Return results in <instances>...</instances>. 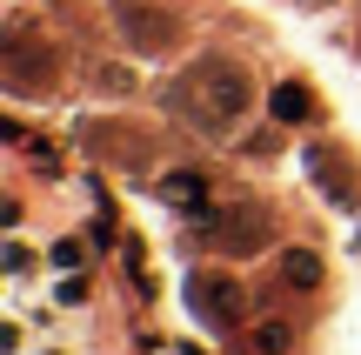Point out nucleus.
Returning <instances> with one entry per match:
<instances>
[{
  "label": "nucleus",
  "instance_id": "20e7f679",
  "mask_svg": "<svg viewBox=\"0 0 361 355\" xmlns=\"http://www.w3.org/2000/svg\"><path fill=\"white\" fill-rule=\"evenodd\" d=\"M194 308H201V315L207 322H214V329H228V322H234V282H194Z\"/></svg>",
  "mask_w": 361,
  "mask_h": 355
},
{
  "label": "nucleus",
  "instance_id": "423d86ee",
  "mask_svg": "<svg viewBox=\"0 0 361 355\" xmlns=\"http://www.w3.org/2000/svg\"><path fill=\"white\" fill-rule=\"evenodd\" d=\"M281 275L295 282V289H314V282H322V262H314L308 248H288V255H281Z\"/></svg>",
  "mask_w": 361,
  "mask_h": 355
},
{
  "label": "nucleus",
  "instance_id": "39448f33",
  "mask_svg": "<svg viewBox=\"0 0 361 355\" xmlns=\"http://www.w3.org/2000/svg\"><path fill=\"white\" fill-rule=\"evenodd\" d=\"M161 201H174V208H201L207 188H201V174H168V181H161Z\"/></svg>",
  "mask_w": 361,
  "mask_h": 355
},
{
  "label": "nucleus",
  "instance_id": "6e6552de",
  "mask_svg": "<svg viewBox=\"0 0 361 355\" xmlns=\"http://www.w3.org/2000/svg\"><path fill=\"white\" fill-rule=\"evenodd\" d=\"M274 114H281V121H301V114H308V94H301V88H274Z\"/></svg>",
  "mask_w": 361,
  "mask_h": 355
},
{
  "label": "nucleus",
  "instance_id": "f257e3e1",
  "mask_svg": "<svg viewBox=\"0 0 361 355\" xmlns=\"http://www.w3.org/2000/svg\"><path fill=\"white\" fill-rule=\"evenodd\" d=\"M174 101H180V114H188V121H201L207 134H221V128H234V121L247 114L255 94H247V74H241L234 61H201V67L174 88Z\"/></svg>",
  "mask_w": 361,
  "mask_h": 355
},
{
  "label": "nucleus",
  "instance_id": "0eeeda50",
  "mask_svg": "<svg viewBox=\"0 0 361 355\" xmlns=\"http://www.w3.org/2000/svg\"><path fill=\"white\" fill-rule=\"evenodd\" d=\"M288 342H295V329H288V322H261V329H255V349H261V355H281Z\"/></svg>",
  "mask_w": 361,
  "mask_h": 355
},
{
  "label": "nucleus",
  "instance_id": "7ed1b4c3",
  "mask_svg": "<svg viewBox=\"0 0 361 355\" xmlns=\"http://www.w3.org/2000/svg\"><path fill=\"white\" fill-rule=\"evenodd\" d=\"M114 13H121V27H128V40L141 54H154V47H168V40H174V20H168V13H147V7H134V0H121Z\"/></svg>",
  "mask_w": 361,
  "mask_h": 355
},
{
  "label": "nucleus",
  "instance_id": "f03ea898",
  "mask_svg": "<svg viewBox=\"0 0 361 355\" xmlns=\"http://www.w3.org/2000/svg\"><path fill=\"white\" fill-rule=\"evenodd\" d=\"M214 241H221L228 255H247V248H261V241H268V215H261V208L214 215Z\"/></svg>",
  "mask_w": 361,
  "mask_h": 355
}]
</instances>
